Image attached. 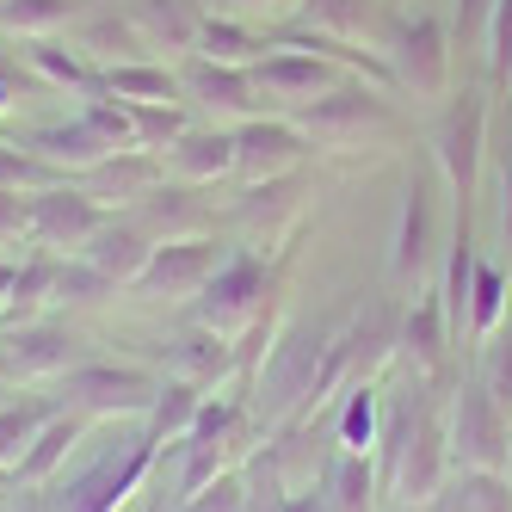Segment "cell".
Returning a JSON list of instances; mask_svg holds the SVG:
<instances>
[{"label":"cell","instance_id":"obj_1","mask_svg":"<svg viewBox=\"0 0 512 512\" xmlns=\"http://www.w3.org/2000/svg\"><path fill=\"white\" fill-rule=\"evenodd\" d=\"M161 445H149V432H124L118 445H105L75 482H62V494L50 500V512H118L136 488H142V475L155 469Z\"/></svg>","mask_w":512,"mask_h":512},{"label":"cell","instance_id":"obj_2","mask_svg":"<svg viewBox=\"0 0 512 512\" xmlns=\"http://www.w3.org/2000/svg\"><path fill=\"white\" fill-rule=\"evenodd\" d=\"M451 56H457V38H451V19H438V13L395 19L389 44H383L395 87H408L414 99H451Z\"/></svg>","mask_w":512,"mask_h":512},{"label":"cell","instance_id":"obj_3","mask_svg":"<svg viewBox=\"0 0 512 512\" xmlns=\"http://www.w3.org/2000/svg\"><path fill=\"white\" fill-rule=\"evenodd\" d=\"M161 377L142 371V364H99V358H81L75 371L62 377V408L68 414H93V420H142L155 401Z\"/></svg>","mask_w":512,"mask_h":512},{"label":"cell","instance_id":"obj_4","mask_svg":"<svg viewBox=\"0 0 512 512\" xmlns=\"http://www.w3.org/2000/svg\"><path fill=\"white\" fill-rule=\"evenodd\" d=\"M327 340H334V334H321V327H290V334H278L266 371H260V401H253L266 420L309 414V395H315V377H321Z\"/></svg>","mask_w":512,"mask_h":512},{"label":"cell","instance_id":"obj_5","mask_svg":"<svg viewBox=\"0 0 512 512\" xmlns=\"http://www.w3.org/2000/svg\"><path fill=\"white\" fill-rule=\"evenodd\" d=\"M266 290H272V272H266V260L260 253H247V247H229L223 253V266H216L210 278H204V290H198V303H192V315L204 321V327H216V334H241V327H253L260 321V309H266Z\"/></svg>","mask_w":512,"mask_h":512},{"label":"cell","instance_id":"obj_6","mask_svg":"<svg viewBox=\"0 0 512 512\" xmlns=\"http://www.w3.org/2000/svg\"><path fill=\"white\" fill-rule=\"evenodd\" d=\"M290 124H297L309 142H321V149H352V142H364L371 130H395V112H389V99L377 87L340 81L334 93H321V99L303 105V112H290Z\"/></svg>","mask_w":512,"mask_h":512},{"label":"cell","instance_id":"obj_7","mask_svg":"<svg viewBox=\"0 0 512 512\" xmlns=\"http://www.w3.org/2000/svg\"><path fill=\"white\" fill-rule=\"evenodd\" d=\"M445 432H451V463H463V469H488V475H500L506 457H512V414L482 389V377L457 389Z\"/></svg>","mask_w":512,"mask_h":512},{"label":"cell","instance_id":"obj_8","mask_svg":"<svg viewBox=\"0 0 512 512\" xmlns=\"http://www.w3.org/2000/svg\"><path fill=\"white\" fill-rule=\"evenodd\" d=\"M253 87H260V105H278V112H303L309 99L321 93H334L346 81V68L334 56H321V50H297V44H272L260 62L247 68Z\"/></svg>","mask_w":512,"mask_h":512},{"label":"cell","instance_id":"obj_9","mask_svg":"<svg viewBox=\"0 0 512 512\" xmlns=\"http://www.w3.org/2000/svg\"><path fill=\"white\" fill-rule=\"evenodd\" d=\"M432 155H438V173L457 198L475 192V173H482V155H488V93L482 87H463L451 93L445 118H438V136H432Z\"/></svg>","mask_w":512,"mask_h":512},{"label":"cell","instance_id":"obj_10","mask_svg":"<svg viewBox=\"0 0 512 512\" xmlns=\"http://www.w3.org/2000/svg\"><path fill=\"white\" fill-rule=\"evenodd\" d=\"M445 469H451V432H445V414H438L432 401H420V414H414L408 438H401V457H395L389 488H395L401 506H426L438 488H445Z\"/></svg>","mask_w":512,"mask_h":512},{"label":"cell","instance_id":"obj_11","mask_svg":"<svg viewBox=\"0 0 512 512\" xmlns=\"http://www.w3.org/2000/svg\"><path fill=\"white\" fill-rule=\"evenodd\" d=\"M81 364V340L62 321H19L0 334V383H38L68 377Z\"/></svg>","mask_w":512,"mask_h":512},{"label":"cell","instance_id":"obj_12","mask_svg":"<svg viewBox=\"0 0 512 512\" xmlns=\"http://www.w3.org/2000/svg\"><path fill=\"white\" fill-rule=\"evenodd\" d=\"M179 99L198 105L210 124L260 118V87H253V75H247V68H229V62H210V56H186V62H179Z\"/></svg>","mask_w":512,"mask_h":512},{"label":"cell","instance_id":"obj_13","mask_svg":"<svg viewBox=\"0 0 512 512\" xmlns=\"http://www.w3.org/2000/svg\"><path fill=\"white\" fill-rule=\"evenodd\" d=\"M309 161V136L290 124V118H247L235 124V173L247 186H260V179H284V173H303Z\"/></svg>","mask_w":512,"mask_h":512},{"label":"cell","instance_id":"obj_14","mask_svg":"<svg viewBox=\"0 0 512 512\" xmlns=\"http://www.w3.org/2000/svg\"><path fill=\"white\" fill-rule=\"evenodd\" d=\"M105 229V204L87 198L81 186H50V192H31V241L44 253H62V247H87L93 235Z\"/></svg>","mask_w":512,"mask_h":512},{"label":"cell","instance_id":"obj_15","mask_svg":"<svg viewBox=\"0 0 512 512\" xmlns=\"http://www.w3.org/2000/svg\"><path fill=\"white\" fill-rule=\"evenodd\" d=\"M432 241H438V198H432V179L414 167L401 179V216H395V241H389V272L408 284L426 272L432 260Z\"/></svg>","mask_w":512,"mask_h":512},{"label":"cell","instance_id":"obj_16","mask_svg":"<svg viewBox=\"0 0 512 512\" xmlns=\"http://www.w3.org/2000/svg\"><path fill=\"white\" fill-rule=\"evenodd\" d=\"M130 223L161 247V241H198V235H210V229H216V210L198 198V186L161 179L149 198H136V204H130Z\"/></svg>","mask_w":512,"mask_h":512},{"label":"cell","instance_id":"obj_17","mask_svg":"<svg viewBox=\"0 0 512 512\" xmlns=\"http://www.w3.org/2000/svg\"><path fill=\"white\" fill-rule=\"evenodd\" d=\"M223 266V247H216V235H198V241H161L149 253V266H142L136 290L142 297H198L204 278Z\"/></svg>","mask_w":512,"mask_h":512},{"label":"cell","instance_id":"obj_18","mask_svg":"<svg viewBox=\"0 0 512 512\" xmlns=\"http://www.w3.org/2000/svg\"><path fill=\"white\" fill-rule=\"evenodd\" d=\"M161 173L179 179V186H216V179H229L235 173V130L223 124H210V130H186L173 142V149L161 155Z\"/></svg>","mask_w":512,"mask_h":512},{"label":"cell","instance_id":"obj_19","mask_svg":"<svg viewBox=\"0 0 512 512\" xmlns=\"http://www.w3.org/2000/svg\"><path fill=\"white\" fill-rule=\"evenodd\" d=\"M161 179H167L161 173V155H149V149H118V155H105V161H93L81 173V192L99 198V204H136V198H149Z\"/></svg>","mask_w":512,"mask_h":512},{"label":"cell","instance_id":"obj_20","mask_svg":"<svg viewBox=\"0 0 512 512\" xmlns=\"http://www.w3.org/2000/svg\"><path fill=\"white\" fill-rule=\"evenodd\" d=\"M130 25L142 31V44L149 50H167L186 62L198 50V31H204V7L198 0H130Z\"/></svg>","mask_w":512,"mask_h":512},{"label":"cell","instance_id":"obj_21","mask_svg":"<svg viewBox=\"0 0 512 512\" xmlns=\"http://www.w3.org/2000/svg\"><path fill=\"white\" fill-rule=\"evenodd\" d=\"M25 149H38V155H44V161H50L62 179H81L93 161L118 155L112 142H105V136H99V130H93L81 112L68 118V124H44V130H31V136H25Z\"/></svg>","mask_w":512,"mask_h":512},{"label":"cell","instance_id":"obj_22","mask_svg":"<svg viewBox=\"0 0 512 512\" xmlns=\"http://www.w3.org/2000/svg\"><path fill=\"white\" fill-rule=\"evenodd\" d=\"M68 44H75L99 75L118 62H149V44H142V31L130 25V13H81V25L68 31Z\"/></svg>","mask_w":512,"mask_h":512},{"label":"cell","instance_id":"obj_23","mask_svg":"<svg viewBox=\"0 0 512 512\" xmlns=\"http://www.w3.org/2000/svg\"><path fill=\"white\" fill-rule=\"evenodd\" d=\"M241 371V352H235V340L229 334H216V327H204V321H192L186 334L173 340V377H186V383H223V377H235Z\"/></svg>","mask_w":512,"mask_h":512},{"label":"cell","instance_id":"obj_24","mask_svg":"<svg viewBox=\"0 0 512 512\" xmlns=\"http://www.w3.org/2000/svg\"><path fill=\"white\" fill-rule=\"evenodd\" d=\"M149 253H155V241L142 235L130 216H118V223L105 216V229L81 247V260H87V266H99L112 284H136V278H142V266H149Z\"/></svg>","mask_w":512,"mask_h":512},{"label":"cell","instance_id":"obj_25","mask_svg":"<svg viewBox=\"0 0 512 512\" xmlns=\"http://www.w3.org/2000/svg\"><path fill=\"white\" fill-rule=\"evenodd\" d=\"M19 62L31 68V81H38V87H62V93H81V99H93V93H99V68H93L75 44L31 38Z\"/></svg>","mask_w":512,"mask_h":512},{"label":"cell","instance_id":"obj_26","mask_svg":"<svg viewBox=\"0 0 512 512\" xmlns=\"http://www.w3.org/2000/svg\"><path fill=\"white\" fill-rule=\"evenodd\" d=\"M81 445V414H68V408H56L44 426H38V438H31V451L19 457V469H13V488H44L50 475L68 463V451Z\"/></svg>","mask_w":512,"mask_h":512},{"label":"cell","instance_id":"obj_27","mask_svg":"<svg viewBox=\"0 0 512 512\" xmlns=\"http://www.w3.org/2000/svg\"><path fill=\"white\" fill-rule=\"evenodd\" d=\"M303 192V173H284V179H260V186H247L241 198H235V223L247 229V235H278L290 216H297V198Z\"/></svg>","mask_w":512,"mask_h":512},{"label":"cell","instance_id":"obj_28","mask_svg":"<svg viewBox=\"0 0 512 512\" xmlns=\"http://www.w3.org/2000/svg\"><path fill=\"white\" fill-rule=\"evenodd\" d=\"M198 408H204V389H198V383H186V377H161V389H155V401H149V414H142L149 445H167V451H173L179 438L192 432Z\"/></svg>","mask_w":512,"mask_h":512},{"label":"cell","instance_id":"obj_29","mask_svg":"<svg viewBox=\"0 0 512 512\" xmlns=\"http://www.w3.org/2000/svg\"><path fill=\"white\" fill-rule=\"evenodd\" d=\"M445 346H451L445 303H438V290H426V297H414V309L401 315V352H408L420 371H438V364H445Z\"/></svg>","mask_w":512,"mask_h":512},{"label":"cell","instance_id":"obj_30","mask_svg":"<svg viewBox=\"0 0 512 512\" xmlns=\"http://www.w3.org/2000/svg\"><path fill=\"white\" fill-rule=\"evenodd\" d=\"M99 93H112L124 105H173L179 99V68L167 62H118L99 75Z\"/></svg>","mask_w":512,"mask_h":512},{"label":"cell","instance_id":"obj_31","mask_svg":"<svg viewBox=\"0 0 512 512\" xmlns=\"http://www.w3.org/2000/svg\"><path fill=\"white\" fill-rule=\"evenodd\" d=\"M87 13V0H0V31L13 38H56V31H75Z\"/></svg>","mask_w":512,"mask_h":512},{"label":"cell","instance_id":"obj_32","mask_svg":"<svg viewBox=\"0 0 512 512\" xmlns=\"http://www.w3.org/2000/svg\"><path fill=\"white\" fill-rule=\"evenodd\" d=\"M272 44L260 38V25H241V19H223V13H204V31H198V50L192 56H210V62H229V68H253Z\"/></svg>","mask_w":512,"mask_h":512},{"label":"cell","instance_id":"obj_33","mask_svg":"<svg viewBox=\"0 0 512 512\" xmlns=\"http://www.w3.org/2000/svg\"><path fill=\"white\" fill-rule=\"evenodd\" d=\"M327 506L334 512H377V475H371V457L364 451H340L327 463V482H321Z\"/></svg>","mask_w":512,"mask_h":512},{"label":"cell","instance_id":"obj_34","mask_svg":"<svg viewBox=\"0 0 512 512\" xmlns=\"http://www.w3.org/2000/svg\"><path fill=\"white\" fill-rule=\"evenodd\" d=\"M475 266H482V253H475V235H469V223H457V235H451V260H445V290H438V303H445L451 334H463V327H469Z\"/></svg>","mask_w":512,"mask_h":512},{"label":"cell","instance_id":"obj_35","mask_svg":"<svg viewBox=\"0 0 512 512\" xmlns=\"http://www.w3.org/2000/svg\"><path fill=\"white\" fill-rule=\"evenodd\" d=\"M303 31H321V38H340L358 44L371 31V0H297Z\"/></svg>","mask_w":512,"mask_h":512},{"label":"cell","instance_id":"obj_36","mask_svg":"<svg viewBox=\"0 0 512 512\" xmlns=\"http://www.w3.org/2000/svg\"><path fill=\"white\" fill-rule=\"evenodd\" d=\"M56 408H44V401H0V475H13L19 457L31 451V438H38V426L50 420Z\"/></svg>","mask_w":512,"mask_h":512},{"label":"cell","instance_id":"obj_37","mask_svg":"<svg viewBox=\"0 0 512 512\" xmlns=\"http://www.w3.org/2000/svg\"><path fill=\"white\" fill-rule=\"evenodd\" d=\"M130 130H136V149L167 155L173 142L192 130V118H186V99H173V105H130Z\"/></svg>","mask_w":512,"mask_h":512},{"label":"cell","instance_id":"obj_38","mask_svg":"<svg viewBox=\"0 0 512 512\" xmlns=\"http://www.w3.org/2000/svg\"><path fill=\"white\" fill-rule=\"evenodd\" d=\"M0 186L19 192V198H31V192L62 186V173H56L38 149H25V142H0Z\"/></svg>","mask_w":512,"mask_h":512},{"label":"cell","instance_id":"obj_39","mask_svg":"<svg viewBox=\"0 0 512 512\" xmlns=\"http://www.w3.org/2000/svg\"><path fill=\"white\" fill-rule=\"evenodd\" d=\"M500 315H506V272L494 260L475 266V290H469V327L463 334H500Z\"/></svg>","mask_w":512,"mask_h":512},{"label":"cell","instance_id":"obj_40","mask_svg":"<svg viewBox=\"0 0 512 512\" xmlns=\"http://www.w3.org/2000/svg\"><path fill=\"white\" fill-rule=\"evenodd\" d=\"M118 290L124 284H112L87 260H62V272H56V303H105V297H118Z\"/></svg>","mask_w":512,"mask_h":512},{"label":"cell","instance_id":"obj_41","mask_svg":"<svg viewBox=\"0 0 512 512\" xmlns=\"http://www.w3.org/2000/svg\"><path fill=\"white\" fill-rule=\"evenodd\" d=\"M56 272H62L56 253H31V260L19 266V278H13V315H25V309H38L44 297H56Z\"/></svg>","mask_w":512,"mask_h":512},{"label":"cell","instance_id":"obj_42","mask_svg":"<svg viewBox=\"0 0 512 512\" xmlns=\"http://www.w3.org/2000/svg\"><path fill=\"white\" fill-rule=\"evenodd\" d=\"M482 44H488V81L506 87V81H512V0H494Z\"/></svg>","mask_w":512,"mask_h":512},{"label":"cell","instance_id":"obj_43","mask_svg":"<svg viewBox=\"0 0 512 512\" xmlns=\"http://www.w3.org/2000/svg\"><path fill=\"white\" fill-rule=\"evenodd\" d=\"M482 389L500 401V408L512 414V327H500V334L488 340V364H482Z\"/></svg>","mask_w":512,"mask_h":512},{"label":"cell","instance_id":"obj_44","mask_svg":"<svg viewBox=\"0 0 512 512\" xmlns=\"http://www.w3.org/2000/svg\"><path fill=\"white\" fill-rule=\"evenodd\" d=\"M371 420H377V401H371V389H346V420H340L346 451H364V445H371Z\"/></svg>","mask_w":512,"mask_h":512},{"label":"cell","instance_id":"obj_45","mask_svg":"<svg viewBox=\"0 0 512 512\" xmlns=\"http://www.w3.org/2000/svg\"><path fill=\"white\" fill-rule=\"evenodd\" d=\"M463 482H469V506L475 512H512V482H506V475L463 469Z\"/></svg>","mask_w":512,"mask_h":512},{"label":"cell","instance_id":"obj_46","mask_svg":"<svg viewBox=\"0 0 512 512\" xmlns=\"http://www.w3.org/2000/svg\"><path fill=\"white\" fill-rule=\"evenodd\" d=\"M31 87H38V81H31V68H25L19 56L0 50V124H7V112H13V105H19Z\"/></svg>","mask_w":512,"mask_h":512},{"label":"cell","instance_id":"obj_47","mask_svg":"<svg viewBox=\"0 0 512 512\" xmlns=\"http://www.w3.org/2000/svg\"><path fill=\"white\" fill-rule=\"evenodd\" d=\"M488 13H494V0H457V7H451V38H457V44L482 38V31H488Z\"/></svg>","mask_w":512,"mask_h":512},{"label":"cell","instance_id":"obj_48","mask_svg":"<svg viewBox=\"0 0 512 512\" xmlns=\"http://www.w3.org/2000/svg\"><path fill=\"white\" fill-rule=\"evenodd\" d=\"M13 235H31V198L0 186V247H7Z\"/></svg>","mask_w":512,"mask_h":512},{"label":"cell","instance_id":"obj_49","mask_svg":"<svg viewBox=\"0 0 512 512\" xmlns=\"http://www.w3.org/2000/svg\"><path fill=\"white\" fill-rule=\"evenodd\" d=\"M223 19H241V25H260V19H278L290 0H210Z\"/></svg>","mask_w":512,"mask_h":512},{"label":"cell","instance_id":"obj_50","mask_svg":"<svg viewBox=\"0 0 512 512\" xmlns=\"http://www.w3.org/2000/svg\"><path fill=\"white\" fill-rule=\"evenodd\" d=\"M241 512H284V488H278L272 463H266V482H247V500H241Z\"/></svg>","mask_w":512,"mask_h":512},{"label":"cell","instance_id":"obj_51","mask_svg":"<svg viewBox=\"0 0 512 512\" xmlns=\"http://www.w3.org/2000/svg\"><path fill=\"white\" fill-rule=\"evenodd\" d=\"M500 235L512 247V149L500 155Z\"/></svg>","mask_w":512,"mask_h":512},{"label":"cell","instance_id":"obj_52","mask_svg":"<svg viewBox=\"0 0 512 512\" xmlns=\"http://www.w3.org/2000/svg\"><path fill=\"white\" fill-rule=\"evenodd\" d=\"M284 512H334V506H327V494L309 482V488H290L284 494Z\"/></svg>","mask_w":512,"mask_h":512},{"label":"cell","instance_id":"obj_53","mask_svg":"<svg viewBox=\"0 0 512 512\" xmlns=\"http://www.w3.org/2000/svg\"><path fill=\"white\" fill-rule=\"evenodd\" d=\"M13 278H19V266L0 260V315H13Z\"/></svg>","mask_w":512,"mask_h":512},{"label":"cell","instance_id":"obj_54","mask_svg":"<svg viewBox=\"0 0 512 512\" xmlns=\"http://www.w3.org/2000/svg\"><path fill=\"white\" fill-rule=\"evenodd\" d=\"M0 512H50V506H0Z\"/></svg>","mask_w":512,"mask_h":512},{"label":"cell","instance_id":"obj_55","mask_svg":"<svg viewBox=\"0 0 512 512\" xmlns=\"http://www.w3.org/2000/svg\"><path fill=\"white\" fill-rule=\"evenodd\" d=\"M0 142H7V124H0Z\"/></svg>","mask_w":512,"mask_h":512},{"label":"cell","instance_id":"obj_56","mask_svg":"<svg viewBox=\"0 0 512 512\" xmlns=\"http://www.w3.org/2000/svg\"><path fill=\"white\" fill-rule=\"evenodd\" d=\"M401 512H414V506H401Z\"/></svg>","mask_w":512,"mask_h":512},{"label":"cell","instance_id":"obj_57","mask_svg":"<svg viewBox=\"0 0 512 512\" xmlns=\"http://www.w3.org/2000/svg\"><path fill=\"white\" fill-rule=\"evenodd\" d=\"M506 463H512V457H506Z\"/></svg>","mask_w":512,"mask_h":512}]
</instances>
